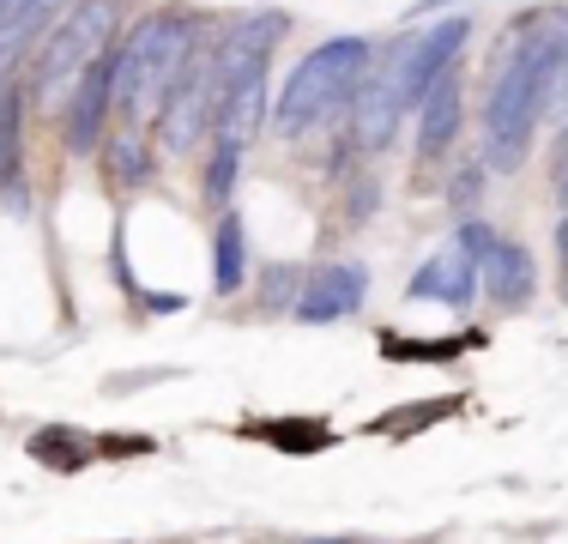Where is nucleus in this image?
I'll return each mask as SVG.
<instances>
[{
	"mask_svg": "<svg viewBox=\"0 0 568 544\" xmlns=\"http://www.w3.org/2000/svg\"><path fill=\"white\" fill-rule=\"evenodd\" d=\"M568 61V12H526L508 31L503 54H496L490 79H484V163L490 170H520L532 128L550 103H557V73Z\"/></svg>",
	"mask_w": 568,
	"mask_h": 544,
	"instance_id": "f257e3e1",
	"label": "nucleus"
},
{
	"mask_svg": "<svg viewBox=\"0 0 568 544\" xmlns=\"http://www.w3.org/2000/svg\"><path fill=\"white\" fill-rule=\"evenodd\" d=\"M194 43H200L194 12L164 7V12H152V19H140V31L115 49V115L128 121V128L158 121V109H164L170 85L182 79Z\"/></svg>",
	"mask_w": 568,
	"mask_h": 544,
	"instance_id": "f03ea898",
	"label": "nucleus"
},
{
	"mask_svg": "<svg viewBox=\"0 0 568 544\" xmlns=\"http://www.w3.org/2000/svg\"><path fill=\"white\" fill-rule=\"evenodd\" d=\"M369 67H375L369 37H327V43H315L291 67V79H284V91L273 103V128L284 140L315 133L321 121H333L339 109H351L357 85L369 79Z\"/></svg>",
	"mask_w": 568,
	"mask_h": 544,
	"instance_id": "7ed1b4c3",
	"label": "nucleus"
},
{
	"mask_svg": "<svg viewBox=\"0 0 568 544\" xmlns=\"http://www.w3.org/2000/svg\"><path fill=\"white\" fill-rule=\"evenodd\" d=\"M115 19L121 7L115 0H67V7L49 19V31L37 37L31 61H24V103H61V91L79 85L98 54H110V37H115Z\"/></svg>",
	"mask_w": 568,
	"mask_h": 544,
	"instance_id": "20e7f679",
	"label": "nucleus"
},
{
	"mask_svg": "<svg viewBox=\"0 0 568 544\" xmlns=\"http://www.w3.org/2000/svg\"><path fill=\"white\" fill-rule=\"evenodd\" d=\"M212 121H219V49L194 43L182 79L170 85L164 109H158V133H164L170 152H194L200 133H206Z\"/></svg>",
	"mask_w": 568,
	"mask_h": 544,
	"instance_id": "39448f33",
	"label": "nucleus"
},
{
	"mask_svg": "<svg viewBox=\"0 0 568 544\" xmlns=\"http://www.w3.org/2000/svg\"><path fill=\"white\" fill-rule=\"evenodd\" d=\"M110 115H115V54H98V61L79 73L73 98H67V152L73 158L98 152Z\"/></svg>",
	"mask_w": 568,
	"mask_h": 544,
	"instance_id": "423d86ee",
	"label": "nucleus"
},
{
	"mask_svg": "<svg viewBox=\"0 0 568 544\" xmlns=\"http://www.w3.org/2000/svg\"><path fill=\"white\" fill-rule=\"evenodd\" d=\"M363 296H369V272H363L357 261H333V266L308 272V284H303V296H296L291 315L303 326H333V321L357 315Z\"/></svg>",
	"mask_w": 568,
	"mask_h": 544,
	"instance_id": "0eeeda50",
	"label": "nucleus"
},
{
	"mask_svg": "<svg viewBox=\"0 0 568 544\" xmlns=\"http://www.w3.org/2000/svg\"><path fill=\"white\" fill-rule=\"evenodd\" d=\"M459 121H466V73H442L436 85L424 91V103H417V158L436 163L448 145L459 140Z\"/></svg>",
	"mask_w": 568,
	"mask_h": 544,
	"instance_id": "6e6552de",
	"label": "nucleus"
},
{
	"mask_svg": "<svg viewBox=\"0 0 568 544\" xmlns=\"http://www.w3.org/2000/svg\"><path fill=\"white\" fill-rule=\"evenodd\" d=\"M242 442H266L273 454H291V460H308V454H327L339 442V430L327 417H242L236 424Z\"/></svg>",
	"mask_w": 568,
	"mask_h": 544,
	"instance_id": "1a4fd4ad",
	"label": "nucleus"
},
{
	"mask_svg": "<svg viewBox=\"0 0 568 544\" xmlns=\"http://www.w3.org/2000/svg\"><path fill=\"white\" fill-rule=\"evenodd\" d=\"M478 284H484V296H490L496 309H526L532 303V291H538V272H532V254H526V242H496L490 249V261L478 266Z\"/></svg>",
	"mask_w": 568,
	"mask_h": 544,
	"instance_id": "9d476101",
	"label": "nucleus"
},
{
	"mask_svg": "<svg viewBox=\"0 0 568 544\" xmlns=\"http://www.w3.org/2000/svg\"><path fill=\"white\" fill-rule=\"evenodd\" d=\"M405 296H412V303L436 296V303H448V309H466L471 296H478V266H471L459 249H448V254L424 261V266L412 272V279H405Z\"/></svg>",
	"mask_w": 568,
	"mask_h": 544,
	"instance_id": "9b49d317",
	"label": "nucleus"
},
{
	"mask_svg": "<svg viewBox=\"0 0 568 544\" xmlns=\"http://www.w3.org/2000/svg\"><path fill=\"white\" fill-rule=\"evenodd\" d=\"M24 454H31L43 472L73 478V472H85L91 460H98V435H85V430H73V424H43V430H31Z\"/></svg>",
	"mask_w": 568,
	"mask_h": 544,
	"instance_id": "f8f14e48",
	"label": "nucleus"
},
{
	"mask_svg": "<svg viewBox=\"0 0 568 544\" xmlns=\"http://www.w3.org/2000/svg\"><path fill=\"white\" fill-rule=\"evenodd\" d=\"M375 345H382L387 363H459L471 357V351H484V333H448V339H412V333H375Z\"/></svg>",
	"mask_w": 568,
	"mask_h": 544,
	"instance_id": "ddd939ff",
	"label": "nucleus"
},
{
	"mask_svg": "<svg viewBox=\"0 0 568 544\" xmlns=\"http://www.w3.org/2000/svg\"><path fill=\"white\" fill-rule=\"evenodd\" d=\"M466 412V393H442V400H412L405 412H382L363 424V435H387V442H412L417 430H436L448 424V417Z\"/></svg>",
	"mask_w": 568,
	"mask_h": 544,
	"instance_id": "4468645a",
	"label": "nucleus"
},
{
	"mask_svg": "<svg viewBox=\"0 0 568 544\" xmlns=\"http://www.w3.org/2000/svg\"><path fill=\"white\" fill-rule=\"evenodd\" d=\"M248 284V230H242V212L230 206L219 212V236H212V291L236 296Z\"/></svg>",
	"mask_w": 568,
	"mask_h": 544,
	"instance_id": "2eb2a0df",
	"label": "nucleus"
},
{
	"mask_svg": "<svg viewBox=\"0 0 568 544\" xmlns=\"http://www.w3.org/2000/svg\"><path fill=\"white\" fill-rule=\"evenodd\" d=\"M19 121H24V79H7L0 85V194L12 200V206H24V182H19Z\"/></svg>",
	"mask_w": 568,
	"mask_h": 544,
	"instance_id": "dca6fc26",
	"label": "nucleus"
},
{
	"mask_svg": "<svg viewBox=\"0 0 568 544\" xmlns=\"http://www.w3.org/2000/svg\"><path fill=\"white\" fill-rule=\"evenodd\" d=\"M103 175H110V188H121V194H133V188L152 182V145L140 140V128L103 140Z\"/></svg>",
	"mask_w": 568,
	"mask_h": 544,
	"instance_id": "f3484780",
	"label": "nucleus"
},
{
	"mask_svg": "<svg viewBox=\"0 0 568 544\" xmlns=\"http://www.w3.org/2000/svg\"><path fill=\"white\" fill-rule=\"evenodd\" d=\"M236 175H242V145H224L219 140V152H212V163H206V206L212 212H230Z\"/></svg>",
	"mask_w": 568,
	"mask_h": 544,
	"instance_id": "a211bd4d",
	"label": "nucleus"
},
{
	"mask_svg": "<svg viewBox=\"0 0 568 544\" xmlns=\"http://www.w3.org/2000/svg\"><path fill=\"white\" fill-rule=\"evenodd\" d=\"M448 206L459 212V218H471L484 206V163L471 158V163H459V170L448 175Z\"/></svg>",
	"mask_w": 568,
	"mask_h": 544,
	"instance_id": "6ab92c4d",
	"label": "nucleus"
},
{
	"mask_svg": "<svg viewBox=\"0 0 568 544\" xmlns=\"http://www.w3.org/2000/svg\"><path fill=\"white\" fill-rule=\"evenodd\" d=\"M496 242H503V236H496V230L484 224V218H459V230H454V249L466 254L471 266H484V261H490V249H496Z\"/></svg>",
	"mask_w": 568,
	"mask_h": 544,
	"instance_id": "aec40b11",
	"label": "nucleus"
},
{
	"mask_svg": "<svg viewBox=\"0 0 568 544\" xmlns=\"http://www.w3.org/2000/svg\"><path fill=\"white\" fill-rule=\"evenodd\" d=\"M296 284H303V272L296 266H273L266 272V284H261V309H296Z\"/></svg>",
	"mask_w": 568,
	"mask_h": 544,
	"instance_id": "412c9836",
	"label": "nucleus"
},
{
	"mask_svg": "<svg viewBox=\"0 0 568 544\" xmlns=\"http://www.w3.org/2000/svg\"><path fill=\"white\" fill-rule=\"evenodd\" d=\"M98 454H103V460H133V454H158V442H152V435L110 430V435H98Z\"/></svg>",
	"mask_w": 568,
	"mask_h": 544,
	"instance_id": "4be33fe9",
	"label": "nucleus"
},
{
	"mask_svg": "<svg viewBox=\"0 0 568 544\" xmlns=\"http://www.w3.org/2000/svg\"><path fill=\"white\" fill-rule=\"evenodd\" d=\"M557 194H562V206H568V128H562V140H557Z\"/></svg>",
	"mask_w": 568,
	"mask_h": 544,
	"instance_id": "5701e85b",
	"label": "nucleus"
},
{
	"mask_svg": "<svg viewBox=\"0 0 568 544\" xmlns=\"http://www.w3.org/2000/svg\"><path fill=\"white\" fill-rule=\"evenodd\" d=\"M557 254H562V279H568V212H562V224H557Z\"/></svg>",
	"mask_w": 568,
	"mask_h": 544,
	"instance_id": "b1692460",
	"label": "nucleus"
},
{
	"mask_svg": "<svg viewBox=\"0 0 568 544\" xmlns=\"http://www.w3.org/2000/svg\"><path fill=\"white\" fill-rule=\"evenodd\" d=\"M303 544H357V538H303Z\"/></svg>",
	"mask_w": 568,
	"mask_h": 544,
	"instance_id": "393cba45",
	"label": "nucleus"
},
{
	"mask_svg": "<svg viewBox=\"0 0 568 544\" xmlns=\"http://www.w3.org/2000/svg\"><path fill=\"white\" fill-rule=\"evenodd\" d=\"M562 303H568V279H562Z\"/></svg>",
	"mask_w": 568,
	"mask_h": 544,
	"instance_id": "a878e982",
	"label": "nucleus"
}]
</instances>
